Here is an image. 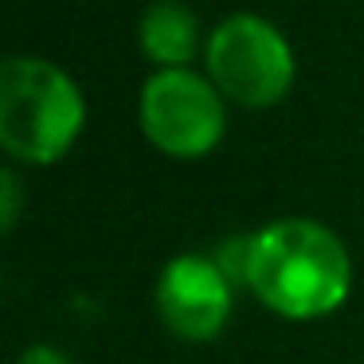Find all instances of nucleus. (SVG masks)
<instances>
[{"label": "nucleus", "mask_w": 364, "mask_h": 364, "mask_svg": "<svg viewBox=\"0 0 364 364\" xmlns=\"http://www.w3.org/2000/svg\"><path fill=\"white\" fill-rule=\"evenodd\" d=\"M243 282L282 317H321L348 298L353 262L337 231L290 215L247 239Z\"/></svg>", "instance_id": "1"}, {"label": "nucleus", "mask_w": 364, "mask_h": 364, "mask_svg": "<svg viewBox=\"0 0 364 364\" xmlns=\"http://www.w3.org/2000/svg\"><path fill=\"white\" fill-rule=\"evenodd\" d=\"M208 75L239 106H270L294 82V51L270 20L235 12L208 36Z\"/></svg>", "instance_id": "3"}, {"label": "nucleus", "mask_w": 364, "mask_h": 364, "mask_svg": "<svg viewBox=\"0 0 364 364\" xmlns=\"http://www.w3.org/2000/svg\"><path fill=\"white\" fill-rule=\"evenodd\" d=\"M220 87L188 67H165L141 87V129L173 157H200L223 137Z\"/></svg>", "instance_id": "4"}, {"label": "nucleus", "mask_w": 364, "mask_h": 364, "mask_svg": "<svg viewBox=\"0 0 364 364\" xmlns=\"http://www.w3.org/2000/svg\"><path fill=\"white\" fill-rule=\"evenodd\" d=\"M82 118V95L63 67L36 55L0 63V141L16 161H59L75 145Z\"/></svg>", "instance_id": "2"}, {"label": "nucleus", "mask_w": 364, "mask_h": 364, "mask_svg": "<svg viewBox=\"0 0 364 364\" xmlns=\"http://www.w3.org/2000/svg\"><path fill=\"white\" fill-rule=\"evenodd\" d=\"M0 188H4V196H0V228L12 231V223H16V215H20V181H16V168H4V173H0Z\"/></svg>", "instance_id": "7"}, {"label": "nucleus", "mask_w": 364, "mask_h": 364, "mask_svg": "<svg viewBox=\"0 0 364 364\" xmlns=\"http://www.w3.org/2000/svg\"><path fill=\"white\" fill-rule=\"evenodd\" d=\"M157 314L176 337L208 341L228 325L231 282L208 255H176L157 278Z\"/></svg>", "instance_id": "5"}, {"label": "nucleus", "mask_w": 364, "mask_h": 364, "mask_svg": "<svg viewBox=\"0 0 364 364\" xmlns=\"http://www.w3.org/2000/svg\"><path fill=\"white\" fill-rule=\"evenodd\" d=\"M141 48L153 63L165 67H184L200 43V28L188 4L181 0H153L141 12Z\"/></svg>", "instance_id": "6"}, {"label": "nucleus", "mask_w": 364, "mask_h": 364, "mask_svg": "<svg viewBox=\"0 0 364 364\" xmlns=\"http://www.w3.org/2000/svg\"><path fill=\"white\" fill-rule=\"evenodd\" d=\"M16 364H71V360H67V353H59V348H51V345H32V348L20 353Z\"/></svg>", "instance_id": "8"}]
</instances>
